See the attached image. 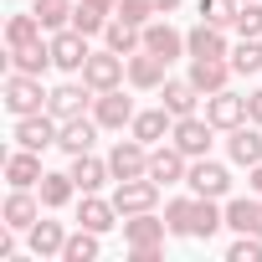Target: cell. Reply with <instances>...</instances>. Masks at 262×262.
Returning <instances> with one entry per match:
<instances>
[{"label": "cell", "instance_id": "19", "mask_svg": "<svg viewBox=\"0 0 262 262\" xmlns=\"http://www.w3.org/2000/svg\"><path fill=\"white\" fill-rule=\"evenodd\" d=\"M144 52L175 62V57H185V36H180L170 21H149V26H144Z\"/></svg>", "mask_w": 262, "mask_h": 262}, {"label": "cell", "instance_id": "40", "mask_svg": "<svg viewBox=\"0 0 262 262\" xmlns=\"http://www.w3.org/2000/svg\"><path fill=\"white\" fill-rule=\"evenodd\" d=\"M236 11H242V0H201V21H211V26H231Z\"/></svg>", "mask_w": 262, "mask_h": 262}, {"label": "cell", "instance_id": "27", "mask_svg": "<svg viewBox=\"0 0 262 262\" xmlns=\"http://www.w3.org/2000/svg\"><path fill=\"white\" fill-rule=\"evenodd\" d=\"M226 226V206H216L211 195H195V216H190V236L195 242H211L216 231Z\"/></svg>", "mask_w": 262, "mask_h": 262}, {"label": "cell", "instance_id": "2", "mask_svg": "<svg viewBox=\"0 0 262 262\" xmlns=\"http://www.w3.org/2000/svg\"><path fill=\"white\" fill-rule=\"evenodd\" d=\"M211 134H216V123H211V118L185 113V118H175V128H170V144L185 149L190 160H201V155H211Z\"/></svg>", "mask_w": 262, "mask_h": 262}, {"label": "cell", "instance_id": "18", "mask_svg": "<svg viewBox=\"0 0 262 262\" xmlns=\"http://www.w3.org/2000/svg\"><path fill=\"white\" fill-rule=\"evenodd\" d=\"M41 175H47V170H41V155L26 149V144L6 160V180H11V190H31V185H41Z\"/></svg>", "mask_w": 262, "mask_h": 262}, {"label": "cell", "instance_id": "14", "mask_svg": "<svg viewBox=\"0 0 262 262\" xmlns=\"http://www.w3.org/2000/svg\"><path fill=\"white\" fill-rule=\"evenodd\" d=\"M93 118H98L103 128H123V123H134V98H123V88L98 93V98H93Z\"/></svg>", "mask_w": 262, "mask_h": 262}, {"label": "cell", "instance_id": "16", "mask_svg": "<svg viewBox=\"0 0 262 262\" xmlns=\"http://www.w3.org/2000/svg\"><path fill=\"white\" fill-rule=\"evenodd\" d=\"M185 57H231V47H226V26L201 21L195 31H185Z\"/></svg>", "mask_w": 262, "mask_h": 262}, {"label": "cell", "instance_id": "41", "mask_svg": "<svg viewBox=\"0 0 262 262\" xmlns=\"http://www.w3.org/2000/svg\"><path fill=\"white\" fill-rule=\"evenodd\" d=\"M231 31L236 36H262V0H247L236 11V21H231Z\"/></svg>", "mask_w": 262, "mask_h": 262}, {"label": "cell", "instance_id": "47", "mask_svg": "<svg viewBox=\"0 0 262 262\" xmlns=\"http://www.w3.org/2000/svg\"><path fill=\"white\" fill-rule=\"evenodd\" d=\"M242 6H247V0H242Z\"/></svg>", "mask_w": 262, "mask_h": 262}, {"label": "cell", "instance_id": "7", "mask_svg": "<svg viewBox=\"0 0 262 262\" xmlns=\"http://www.w3.org/2000/svg\"><path fill=\"white\" fill-rule=\"evenodd\" d=\"M57 134H62V118L57 113H26V118H16V144H26V149H52L57 144Z\"/></svg>", "mask_w": 262, "mask_h": 262}, {"label": "cell", "instance_id": "35", "mask_svg": "<svg viewBox=\"0 0 262 262\" xmlns=\"http://www.w3.org/2000/svg\"><path fill=\"white\" fill-rule=\"evenodd\" d=\"M72 31H82V36H103L108 31V11H98V6H72Z\"/></svg>", "mask_w": 262, "mask_h": 262}, {"label": "cell", "instance_id": "34", "mask_svg": "<svg viewBox=\"0 0 262 262\" xmlns=\"http://www.w3.org/2000/svg\"><path fill=\"white\" fill-rule=\"evenodd\" d=\"M103 247H98V231H88V226H77L72 236H67V247H62V262H93Z\"/></svg>", "mask_w": 262, "mask_h": 262}, {"label": "cell", "instance_id": "12", "mask_svg": "<svg viewBox=\"0 0 262 262\" xmlns=\"http://www.w3.org/2000/svg\"><path fill=\"white\" fill-rule=\"evenodd\" d=\"M165 221L155 211H139V216H123V242L128 247H165Z\"/></svg>", "mask_w": 262, "mask_h": 262}, {"label": "cell", "instance_id": "30", "mask_svg": "<svg viewBox=\"0 0 262 262\" xmlns=\"http://www.w3.org/2000/svg\"><path fill=\"white\" fill-rule=\"evenodd\" d=\"M165 67H170L165 57H155V52H134V57H128V82L149 93V88L165 82Z\"/></svg>", "mask_w": 262, "mask_h": 262}, {"label": "cell", "instance_id": "11", "mask_svg": "<svg viewBox=\"0 0 262 262\" xmlns=\"http://www.w3.org/2000/svg\"><path fill=\"white\" fill-rule=\"evenodd\" d=\"M98 118H88V113H77V118H62V134H57V149H67V155H88L93 149V139H98Z\"/></svg>", "mask_w": 262, "mask_h": 262}, {"label": "cell", "instance_id": "39", "mask_svg": "<svg viewBox=\"0 0 262 262\" xmlns=\"http://www.w3.org/2000/svg\"><path fill=\"white\" fill-rule=\"evenodd\" d=\"M226 262H262V236L257 231H236V242L226 247Z\"/></svg>", "mask_w": 262, "mask_h": 262}, {"label": "cell", "instance_id": "38", "mask_svg": "<svg viewBox=\"0 0 262 262\" xmlns=\"http://www.w3.org/2000/svg\"><path fill=\"white\" fill-rule=\"evenodd\" d=\"M118 21H128V26H149L155 16H160V6L155 0H118V11H113Z\"/></svg>", "mask_w": 262, "mask_h": 262}, {"label": "cell", "instance_id": "21", "mask_svg": "<svg viewBox=\"0 0 262 262\" xmlns=\"http://www.w3.org/2000/svg\"><path fill=\"white\" fill-rule=\"evenodd\" d=\"M77 226H88V231H98V236H103V231H113V226H118V206H113V201H103V195L93 190V195H82V206H77Z\"/></svg>", "mask_w": 262, "mask_h": 262}, {"label": "cell", "instance_id": "8", "mask_svg": "<svg viewBox=\"0 0 262 262\" xmlns=\"http://www.w3.org/2000/svg\"><path fill=\"white\" fill-rule=\"evenodd\" d=\"M155 201H160V185H155L149 175H139V180H118V185H113V206H118V216L155 211Z\"/></svg>", "mask_w": 262, "mask_h": 262}, {"label": "cell", "instance_id": "36", "mask_svg": "<svg viewBox=\"0 0 262 262\" xmlns=\"http://www.w3.org/2000/svg\"><path fill=\"white\" fill-rule=\"evenodd\" d=\"M190 216H195V195L170 201V206H165V226H170V236H190Z\"/></svg>", "mask_w": 262, "mask_h": 262}, {"label": "cell", "instance_id": "1", "mask_svg": "<svg viewBox=\"0 0 262 262\" xmlns=\"http://www.w3.org/2000/svg\"><path fill=\"white\" fill-rule=\"evenodd\" d=\"M47 98H52V93H41V77H31V72H11V77H6V108H11V118L41 113Z\"/></svg>", "mask_w": 262, "mask_h": 262}, {"label": "cell", "instance_id": "23", "mask_svg": "<svg viewBox=\"0 0 262 262\" xmlns=\"http://www.w3.org/2000/svg\"><path fill=\"white\" fill-rule=\"evenodd\" d=\"M47 67H57L52 62V41H26V47H11V72H31V77H41Z\"/></svg>", "mask_w": 262, "mask_h": 262}, {"label": "cell", "instance_id": "24", "mask_svg": "<svg viewBox=\"0 0 262 262\" xmlns=\"http://www.w3.org/2000/svg\"><path fill=\"white\" fill-rule=\"evenodd\" d=\"M72 180L82 195H93V190H103V180H113V170H108V160H98L88 149V155H72Z\"/></svg>", "mask_w": 262, "mask_h": 262}, {"label": "cell", "instance_id": "3", "mask_svg": "<svg viewBox=\"0 0 262 262\" xmlns=\"http://www.w3.org/2000/svg\"><path fill=\"white\" fill-rule=\"evenodd\" d=\"M123 72H128V57H118V52H93L88 57V67H82V82L93 88V93H113L118 82H123Z\"/></svg>", "mask_w": 262, "mask_h": 262}, {"label": "cell", "instance_id": "15", "mask_svg": "<svg viewBox=\"0 0 262 262\" xmlns=\"http://www.w3.org/2000/svg\"><path fill=\"white\" fill-rule=\"evenodd\" d=\"M0 221L16 226V231H31V226L41 221V195H31V190H11V195H6V211H0Z\"/></svg>", "mask_w": 262, "mask_h": 262}, {"label": "cell", "instance_id": "33", "mask_svg": "<svg viewBox=\"0 0 262 262\" xmlns=\"http://www.w3.org/2000/svg\"><path fill=\"white\" fill-rule=\"evenodd\" d=\"M36 21H41L47 36L52 31H67L72 26V0H36Z\"/></svg>", "mask_w": 262, "mask_h": 262}, {"label": "cell", "instance_id": "44", "mask_svg": "<svg viewBox=\"0 0 262 262\" xmlns=\"http://www.w3.org/2000/svg\"><path fill=\"white\" fill-rule=\"evenodd\" d=\"M247 180H252V195H262V165H252V170H247Z\"/></svg>", "mask_w": 262, "mask_h": 262}, {"label": "cell", "instance_id": "43", "mask_svg": "<svg viewBox=\"0 0 262 262\" xmlns=\"http://www.w3.org/2000/svg\"><path fill=\"white\" fill-rule=\"evenodd\" d=\"M128 257L134 262H160V247H128Z\"/></svg>", "mask_w": 262, "mask_h": 262}, {"label": "cell", "instance_id": "37", "mask_svg": "<svg viewBox=\"0 0 262 262\" xmlns=\"http://www.w3.org/2000/svg\"><path fill=\"white\" fill-rule=\"evenodd\" d=\"M36 36H41L36 11H31V16H11V21H6V47H26V41H36Z\"/></svg>", "mask_w": 262, "mask_h": 262}, {"label": "cell", "instance_id": "28", "mask_svg": "<svg viewBox=\"0 0 262 262\" xmlns=\"http://www.w3.org/2000/svg\"><path fill=\"white\" fill-rule=\"evenodd\" d=\"M26 242H31V257H62V247H67V231H62V221H36L31 231H26Z\"/></svg>", "mask_w": 262, "mask_h": 262}, {"label": "cell", "instance_id": "4", "mask_svg": "<svg viewBox=\"0 0 262 262\" xmlns=\"http://www.w3.org/2000/svg\"><path fill=\"white\" fill-rule=\"evenodd\" d=\"M108 170H113V180H139V175H149V144H144V139H118V144L108 149Z\"/></svg>", "mask_w": 262, "mask_h": 262}, {"label": "cell", "instance_id": "10", "mask_svg": "<svg viewBox=\"0 0 262 262\" xmlns=\"http://www.w3.org/2000/svg\"><path fill=\"white\" fill-rule=\"evenodd\" d=\"M190 82L201 88V98H211L231 82V62L226 57H190Z\"/></svg>", "mask_w": 262, "mask_h": 262}, {"label": "cell", "instance_id": "42", "mask_svg": "<svg viewBox=\"0 0 262 262\" xmlns=\"http://www.w3.org/2000/svg\"><path fill=\"white\" fill-rule=\"evenodd\" d=\"M247 118L262 128V88H257V93H247Z\"/></svg>", "mask_w": 262, "mask_h": 262}, {"label": "cell", "instance_id": "29", "mask_svg": "<svg viewBox=\"0 0 262 262\" xmlns=\"http://www.w3.org/2000/svg\"><path fill=\"white\" fill-rule=\"evenodd\" d=\"M103 47L108 52H118V57H134V52H144V26H128V21H108V31H103Z\"/></svg>", "mask_w": 262, "mask_h": 262}, {"label": "cell", "instance_id": "9", "mask_svg": "<svg viewBox=\"0 0 262 262\" xmlns=\"http://www.w3.org/2000/svg\"><path fill=\"white\" fill-rule=\"evenodd\" d=\"M88 57H93V52H88V36H82V31H72V26H67V31H52V62H57L62 72H82Z\"/></svg>", "mask_w": 262, "mask_h": 262}, {"label": "cell", "instance_id": "26", "mask_svg": "<svg viewBox=\"0 0 262 262\" xmlns=\"http://www.w3.org/2000/svg\"><path fill=\"white\" fill-rule=\"evenodd\" d=\"M160 93H165V108H170L175 118L195 113V103H201V88H195L190 77H165V82H160Z\"/></svg>", "mask_w": 262, "mask_h": 262}, {"label": "cell", "instance_id": "25", "mask_svg": "<svg viewBox=\"0 0 262 262\" xmlns=\"http://www.w3.org/2000/svg\"><path fill=\"white\" fill-rule=\"evenodd\" d=\"M36 195H41V206H47V211H62V206L77 195L72 170H47V175H41V185H36Z\"/></svg>", "mask_w": 262, "mask_h": 262}, {"label": "cell", "instance_id": "31", "mask_svg": "<svg viewBox=\"0 0 262 262\" xmlns=\"http://www.w3.org/2000/svg\"><path fill=\"white\" fill-rule=\"evenodd\" d=\"M257 211H262V195H236V201H226V226L231 231H257Z\"/></svg>", "mask_w": 262, "mask_h": 262}, {"label": "cell", "instance_id": "5", "mask_svg": "<svg viewBox=\"0 0 262 262\" xmlns=\"http://www.w3.org/2000/svg\"><path fill=\"white\" fill-rule=\"evenodd\" d=\"M190 175V155L185 149H175V144H155L149 149V180L165 190V185H180Z\"/></svg>", "mask_w": 262, "mask_h": 262}, {"label": "cell", "instance_id": "32", "mask_svg": "<svg viewBox=\"0 0 262 262\" xmlns=\"http://www.w3.org/2000/svg\"><path fill=\"white\" fill-rule=\"evenodd\" d=\"M231 72H242V77H252V72H262V41L257 36H242L236 47H231Z\"/></svg>", "mask_w": 262, "mask_h": 262}, {"label": "cell", "instance_id": "17", "mask_svg": "<svg viewBox=\"0 0 262 262\" xmlns=\"http://www.w3.org/2000/svg\"><path fill=\"white\" fill-rule=\"evenodd\" d=\"M206 118L216 128H236V123H247V98H236L231 88H221V93L206 98Z\"/></svg>", "mask_w": 262, "mask_h": 262}, {"label": "cell", "instance_id": "6", "mask_svg": "<svg viewBox=\"0 0 262 262\" xmlns=\"http://www.w3.org/2000/svg\"><path fill=\"white\" fill-rule=\"evenodd\" d=\"M185 185H190V195H211V201H221V195H231V170L201 155V160L190 165V175H185Z\"/></svg>", "mask_w": 262, "mask_h": 262}, {"label": "cell", "instance_id": "46", "mask_svg": "<svg viewBox=\"0 0 262 262\" xmlns=\"http://www.w3.org/2000/svg\"><path fill=\"white\" fill-rule=\"evenodd\" d=\"M155 6H160V16H165V11H175V6H180V0H155Z\"/></svg>", "mask_w": 262, "mask_h": 262}, {"label": "cell", "instance_id": "20", "mask_svg": "<svg viewBox=\"0 0 262 262\" xmlns=\"http://www.w3.org/2000/svg\"><path fill=\"white\" fill-rule=\"evenodd\" d=\"M93 98H98V93H93L88 82H62V88L47 98V113H57V118H77Z\"/></svg>", "mask_w": 262, "mask_h": 262}, {"label": "cell", "instance_id": "45", "mask_svg": "<svg viewBox=\"0 0 262 262\" xmlns=\"http://www.w3.org/2000/svg\"><path fill=\"white\" fill-rule=\"evenodd\" d=\"M88 6H98V11H108V16H113V11H118V0H88Z\"/></svg>", "mask_w": 262, "mask_h": 262}, {"label": "cell", "instance_id": "13", "mask_svg": "<svg viewBox=\"0 0 262 262\" xmlns=\"http://www.w3.org/2000/svg\"><path fill=\"white\" fill-rule=\"evenodd\" d=\"M226 155H231V165H262V134H257V123L247 128V123H236V128H226Z\"/></svg>", "mask_w": 262, "mask_h": 262}, {"label": "cell", "instance_id": "22", "mask_svg": "<svg viewBox=\"0 0 262 262\" xmlns=\"http://www.w3.org/2000/svg\"><path fill=\"white\" fill-rule=\"evenodd\" d=\"M170 128H175V113H170V108H144V113H134L128 134H134V139H144V144H160Z\"/></svg>", "mask_w": 262, "mask_h": 262}]
</instances>
